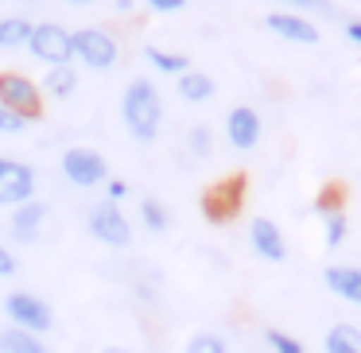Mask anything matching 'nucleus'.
Wrapping results in <instances>:
<instances>
[{
    "mask_svg": "<svg viewBox=\"0 0 361 353\" xmlns=\"http://www.w3.org/2000/svg\"><path fill=\"white\" fill-rule=\"evenodd\" d=\"M121 117L125 128L136 140H156L159 125H164V101H159V89L148 78H136L133 86L121 97Z\"/></svg>",
    "mask_w": 361,
    "mask_h": 353,
    "instance_id": "f257e3e1",
    "label": "nucleus"
},
{
    "mask_svg": "<svg viewBox=\"0 0 361 353\" xmlns=\"http://www.w3.org/2000/svg\"><path fill=\"white\" fill-rule=\"evenodd\" d=\"M4 314L12 318V326H16V330H27V334H35V337H39L43 330L55 326L51 306L43 303L39 295H32V291H12V295L4 299Z\"/></svg>",
    "mask_w": 361,
    "mask_h": 353,
    "instance_id": "f03ea898",
    "label": "nucleus"
},
{
    "mask_svg": "<svg viewBox=\"0 0 361 353\" xmlns=\"http://www.w3.org/2000/svg\"><path fill=\"white\" fill-rule=\"evenodd\" d=\"M27 47H32V55L39 58V63H47L51 70H55V66H71V58H74V39H71V32L59 27V24H35Z\"/></svg>",
    "mask_w": 361,
    "mask_h": 353,
    "instance_id": "7ed1b4c3",
    "label": "nucleus"
},
{
    "mask_svg": "<svg viewBox=\"0 0 361 353\" xmlns=\"http://www.w3.org/2000/svg\"><path fill=\"white\" fill-rule=\"evenodd\" d=\"M71 39H74V58L78 63L94 66V70H109L117 63V39L109 32H102V27H78V32H71Z\"/></svg>",
    "mask_w": 361,
    "mask_h": 353,
    "instance_id": "20e7f679",
    "label": "nucleus"
},
{
    "mask_svg": "<svg viewBox=\"0 0 361 353\" xmlns=\"http://www.w3.org/2000/svg\"><path fill=\"white\" fill-rule=\"evenodd\" d=\"M0 105L12 109L16 117L32 120L43 113V94L32 78H24V74H0Z\"/></svg>",
    "mask_w": 361,
    "mask_h": 353,
    "instance_id": "39448f33",
    "label": "nucleus"
},
{
    "mask_svg": "<svg viewBox=\"0 0 361 353\" xmlns=\"http://www.w3.org/2000/svg\"><path fill=\"white\" fill-rule=\"evenodd\" d=\"M35 194V171L20 159H0V206H24Z\"/></svg>",
    "mask_w": 361,
    "mask_h": 353,
    "instance_id": "423d86ee",
    "label": "nucleus"
},
{
    "mask_svg": "<svg viewBox=\"0 0 361 353\" xmlns=\"http://www.w3.org/2000/svg\"><path fill=\"white\" fill-rule=\"evenodd\" d=\"M90 233L97 237V241H105L109 249H125L128 241H133V229H128L125 213H121L117 202H97L94 210H90Z\"/></svg>",
    "mask_w": 361,
    "mask_h": 353,
    "instance_id": "0eeeda50",
    "label": "nucleus"
},
{
    "mask_svg": "<svg viewBox=\"0 0 361 353\" xmlns=\"http://www.w3.org/2000/svg\"><path fill=\"white\" fill-rule=\"evenodd\" d=\"M63 175L74 182V187H97V182H105V159L102 151L94 148H71L63 151Z\"/></svg>",
    "mask_w": 361,
    "mask_h": 353,
    "instance_id": "6e6552de",
    "label": "nucleus"
},
{
    "mask_svg": "<svg viewBox=\"0 0 361 353\" xmlns=\"http://www.w3.org/2000/svg\"><path fill=\"white\" fill-rule=\"evenodd\" d=\"M226 136H229V144H233V148H241V151L257 148V140H260V113L249 109V105H237V109H229V117H226Z\"/></svg>",
    "mask_w": 361,
    "mask_h": 353,
    "instance_id": "1a4fd4ad",
    "label": "nucleus"
},
{
    "mask_svg": "<svg viewBox=\"0 0 361 353\" xmlns=\"http://www.w3.org/2000/svg\"><path fill=\"white\" fill-rule=\"evenodd\" d=\"M249 241H252V249H257L264 260H283V256H288L283 233H280V225H276L272 218H252V225H249Z\"/></svg>",
    "mask_w": 361,
    "mask_h": 353,
    "instance_id": "9d476101",
    "label": "nucleus"
},
{
    "mask_svg": "<svg viewBox=\"0 0 361 353\" xmlns=\"http://www.w3.org/2000/svg\"><path fill=\"white\" fill-rule=\"evenodd\" d=\"M241 179H229L221 182V187H214L210 194H206V218L218 225V221H229L237 210H241Z\"/></svg>",
    "mask_w": 361,
    "mask_h": 353,
    "instance_id": "9b49d317",
    "label": "nucleus"
},
{
    "mask_svg": "<svg viewBox=\"0 0 361 353\" xmlns=\"http://www.w3.org/2000/svg\"><path fill=\"white\" fill-rule=\"evenodd\" d=\"M264 24L272 27L280 39H291V43H319V32H314V24H307V20L295 16V12H268Z\"/></svg>",
    "mask_w": 361,
    "mask_h": 353,
    "instance_id": "f8f14e48",
    "label": "nucleus"
},
{
    "mask_svg": "<svg viewBox=\"0 0 361 353\" xmlns=\"http://www.w3.org/2000/svg\"><path fill=\"white\" fill-rule=\"evenodd\" d=\"M43 218H47V206L35 202V198L24 206H16V210H12V237H16V241H35L39 229H43Z\"/></svg>",
    "mask_w": 361,
    "mask_h": 353,
    "instance_id": "ddd939ff",
    "label": "nucleus"
},
{
    "mask_svg": "<svg viewBox=\"0 0 361 353\" xmlns=\"http://www.w3.org/2000/svg\"><path fill=\"white\" fill-rule=\"evenodd\" d=\"M326 287L334 291V295H342V299H350V303L361 306V268L357 264L326 268Z\"/></svg>",
    "mask_w": 361,
    "mask_h": 353,
    "instance_id": "4468645a",
    "label": "nucleus"
},
{
    "mask_svg": "<svg viewBox=\"0 0 361 353\" xmlns=\"http://www.w3.org/2000/svg\"><path fill=\"white\" fill-rule=\"evenodd\" d=\"M326 353H361V326L338 322L326 330Z\"/></svg>",
    "mask_w": 361,
    "mask_h": 353,
    "instance_id": "2eb2a0df",
    "label": "nucleus"
},
{
    "mask_svg": "<svg viewBox=\"0 0 361 353\" xmlns=\"http://www.w3.org/2000/svg\"><path fill=\"white\" fill-rule=\"evenodd\" d=\"M0 353H47V345L39 342L35 334H27V330H0Z\"/></svg>",
    "mask_w": 361,
    "mask_h": 353,
    "instance_id": "dca6fc26",
    "label": "nucleus"
},
{
    "mask_svg": "<svg viewBox=\"0 0 361 353\" xmlns=\"http://www.w3.org/2000/svg\"><path fill=\"white\" fill-rule=\"evenodd\" d=\"M179 94L187 97V101H210L214 78H210V74H202V70H187L179 78Z\"/></svg>",
    "mask_w": 361,
    "mask_h": 353,
    "instance_id": "f3484780",
    "label": "nucleus"
},
{
    "mask_svg": "<svg viewBox=\"0 0 361 353\" xmlns=\"http://www.w3.org/2000/svg\"><path fill=\"white\" fill-rule=\"evenodd\" d=\"M32 20L24 16H8V20H0V47H24L27 39H32Z\"/></svg>",
    "mask_w": 361,
    "mask_h": 353,
    "instance_id": "a211bd4d",
    "label": "nucleus"
},
{
    "mask_svg": "<svg viewBox=\"0 0 361 353\" xmlns=\"http://www.w3.org/2000/svg\"><path fill=\"white\" fill-rule=\"evenodd\" d=\"M144 58H148L156 70H164V74H187L190 70V63H187V55H171V51H159V47H148L144 51Z\"/></svg>",
    "mask_w": 361,
    "mask_h": 353,
    "instance_id": "6ab92c4d",
    "label": "nucleus"
},
{
    "mask_svg": "<svg viewBox=\"0 0 361 353\" xmlns=\"http://www.w3.org/2000/svg\"><path fill=\"white\" fill-rule=\"evenodd\" d=\"M74 86H78V78H74L71 66H55V70H47V94L55 97H71Z\"/></svg>",
    "mask_w": 361,
    "mask_h": 353,
    "instance_id": "aec40b11",
    "label": "nucleus"
},
{
    "mask_svg": "<svg viewBox=\"0 0 361 353\" xmlns=\"http://www.w3.org/2000/svg\"><path fill=\"white\" fill-rule=\"evenodd\" d=\"M140 218H144V225H148L152 233H164V229H167V206L156 202V198H144V202H140Z\"/></svg>",
    "mask_w": 361,
    "mask_h": 353,
    "instance_id": "412c9836",
    "label": "nucleus"
},
{
    "mask_svg": "<svg viewBox=\"0 0 361 353\" xmlns=\"http://www.w3.org/2000/svg\"><path fill=\"white\" fill-rule=\"evenodd\" d=\"M183 353H229V342L221 334H206V330H202V334L190 337Z\"/></svg>",
    "mask_w": 361,
    "mask_h": 353,
    "instance_id": "4be33fe9",
    "label": "nucleus"
},
{
    "mask_svg": "<svg viewBox=\"0 0 361 353\" xmlns=\"http://www.w3.org/2000/svg\"><path fill=\"white\" fill-rule=\"evenodd\" d=\"M210 140H214L210 128H206V125H195V128L187 132V148H190V156H195V159L210 156Z\"/></svg>",
    "mask_w": 361,
    "mask_h": 353,
    "instance_id": "5701e85b",
    "label": "nucleus"
},
{
    "mask_svg": "<svg viewBox=\"0 0 361 353\" xmlns=\"http://www.w3.org/2000/svg\"><path fill=\"white\" fill-rule=\"evenodd\" d=\"M264 337H268V345H272V353H303V345L291 334H283V330H268Z\"/></svg>",
    "mask_w": 361,
    "mask_h": 353,
    "instance_id": "b1692460",
    "label": "nucleus"
},
{
    "mask_svg": "<svg viewBox=\"0 0 361 353\" xmlns=\"http://www.w3.org/2000/svg\"><path fill=\"white\" fill-rule=\"evenodd\" d=\"M342 241H345V213H326V244L334 249Z\"/></svg>",
    "mask_w": 361,
    "mask_h": 353,
    "instance_id": "393cba45",
    "label": "nucleus"
},
{
    "mask_svg": "<svg viewBox=\"0 0 361 353\" xmlns=\"http://www.w3.org/2000/svg\"><path fill=\"white\" fill-rule=\"evenodd\" d=\"M24 125H27L24 117H16L12 109H4V105H0V132H20Z\"/></svg>",
    "mask_w": 361,
    "mask_h": 353,
    "instance_id": "a878e982",
    "label": "nucleus"
},
{
    "mask_svg": "<svg viewBox=\"0 0 361 353\" xmlns=\"http://www.w3.org/2000/svg\"><path fill=\"white\" fill-rule=\"evenodd\" d=\"M12 272H16V256L0 244V275H12Z\"/></svg>",
    "mask_w": 361,
    "mask_h": 353,
    "instance_id": "bb28decb",
    "label": "nucleus"
},
{
    "mask_svg": "<svg viewBox=\"0 0 361 353\" xmlns=\"http://www.w3.org/2000/svg\"><path fill=\"white\" fill-rule=\"evenodd\" d=\"M128 194V182L125 179H113L109 182V202H117V198H125Z\"/></svg>",
    "mask_w": 361,
    "mask_h": 353,
    "instance_id": "cd10ccee",
    "label": "nucleus"
},
{
    "mask_svg": "<svg viewBox=\"0 0 361 353\" xmlns=\"http://www.w3.org/2000/svg\"><path fill=\"white\" fill-rule=\"evenodd\" d=\"M152 8L156 12H175V8H183V0H152Z\"/></svg>",
    "mask_w": 361,
    "mask_h": 353,
    "instance_id": "c85d7f7f",
    "label": "nucleus"
},
{
    "mask_svg": "<svg viewBox=\"0 0 361 353\" xmlns=\"http://www.w3.org/2000/svg\"><path fill=\"white\" fill-rule=\"evenodd\" d=\"M345 35H350L353 43H361V20H350V24H345Z\"/></svg>",
    "mask_w": 361,
    "mask_h": 353,
    "instance_id": "c756f323",
    "label": "nucleus"
},
{
    "mask_svg": "<svg viewBox=\"0 0 361 353\" xmlns=\"http://www.w3.org/2000/svg\"><path fill=\"white\" fill-rule=\"evenodd\" d=\"M102 353H128V349H102Z\"/></svg>",
    "mask_w": 361,
    "mask_h": 353,
    "instance_id": "7c9ffc66",
    "label": "nucleus"
}]
</instances>
